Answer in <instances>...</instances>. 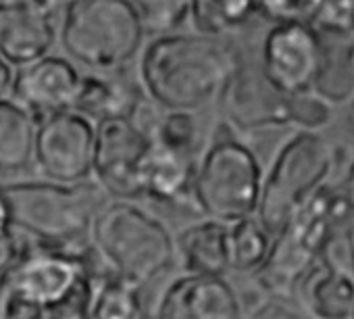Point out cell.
Segmentation results:
<instances>
[{"mask_svg": "<svg viewBox=\"0 0 354 319\" xmlns=\"http://www.w3.org/2000/svg\"><path fill=\"white\" fill-rule=\"evenodd\" d=\"M242 61L225 38L177 32L146 44L140 82L160 109L196 113L221 100Z\"/></svg>", "mask_w": 354, "mask_h": 319, "instance_id": "1", "label": "cell"}, {"mask_svg": "<svg viewBox=\"0 0 354 319\" xmlns=\"http://www.w3.org/2000/svg\"><path fill=\"white\" fill-rule=\"evenodd\" d=\"M352 228V201L339 184H325L273 238L265 265L254 273V284L269 298H292L296 286L319 263L329 238Z\"/></svg>", "mask_w": 354, "mask_h": 319, "instance_id": "2", "label": "cell"}, {"mask_svg": "<svg viewBox=\"0 0 354 319\" xmlns=\"http://www.w3.org/2000/svg\"><path fill=\"white\" fill-rule=\"evenodd\" d=\"M11 207L13 228L36 236L42 246L86 248L92 240V228L106 205V192L96 182L59 184V182H13L5 184ZM86 253V250H84Z\"/></svg>", "mask_w": 354, "mask_h": 319, "instance_id": "3", "label": "cell"}, {"mask_svg": "<svg viewBox=\"0 0 354 319\" xmlns=\"http://www.w3.org/2000/svg\"><path fill=\"white\" fill-rule=\"evenodd\" d=\"M92 246L115 275L146 286L169 271L177 244L169 228L133 201H111L92 228Z\"/></svg>", "mask_w": 354, "mask_h": 319, "instance_id": "4", "label": "cell"}, {"mask_svg": "<svg viewBox=\"0 0 354 319\" xmlns=\"http://www.w3.org/2000/svg\"><path fill=\"white\" fill-rule=\"evenodd\" d=\"M144 32L129 0H73L63 7L65 53L96 73L121 71L140 51Z\"/></svg>", "mask_w": 354, "mask_h": 319, "instance_id": "5", "label": "cell"}, {"mask_svg": "<svg viewBox=\"0 0 354 319\" xmlns=\"http://www.w3.org/2000/svg\"><path fill=\"white\" fill-rule=\"evenodd\" d=\"M337 165V150L323 136L296 131L277 150L265 176L259 221L275 238L290 219L331 182Z\"/></svg>", "mask_w": 354, "mask_h": 319, "instance_id": "6", "label": "cell"}, {"mask_svg": "<svg viewBox=\"0 0 354 319\" xmlns=\"http://www.w3.org/2000/svg\"><path fill=\"white\" fill-rule=\"evenodd\" d=\"M265 174L254 150L234 134L217 136L198 161L192 201L207 217L234 224L257 215Z\"/></svg>", "mask_w": 354, "mask_h": 319, "instance_id": "7", "label": "cell"}, {"mask_svg": "<svg viewBox=\"0 0 354 319\" xmlns=\"http://www.w3.org/2000/svg\"><path fill=\"white\" fill-rule=\"evenodd\" d=\"M69 253L61 248L30 250L5 280L7 296L40 309L53 317L69 311H82L86 284L92 273L90 255Z\"/></svg>", "mask_w": 354, "mask_h": 319, "instance_id": "8", "label": "cell"}, {"mask_svg": "<svg viewBox=\"0 0 354 319\" xmlns=\"http://www.w3.org/2000/svg\"><path fill=\"white\" fill-rule=\"evenodd\" d=\"M96 123L77 111L50 115L38 123L34 158L46 180L80 184L94 176Z\"/></svg>", "mask_w": 354, "mask_h": 319, "instance_id": "9", "label": "cell"}, {"mask_svg": "<svg viewBox=\"0 0 354 319\" xmlns=\"http://www.w3.org/2000/svg\"><path fill=\"white\" fill-rule=\"evenodd\" d=\"M261 69L286 96L313 92L323 65V42L310 24L273 26L261 46Z\"/></svg>", "mask_w": 354, "mask_h": 319, "instance_id": "10", "label": "cell"}, {"mask_svg": "<svg viewBox=\"0 0 354 319\" xmlns=\"http://www.w3.org/2000/svg\"><path fill=\"white\" fill-rule=\"evenodd\" d=\"M304 311L315 319H354V228L335 232L300 284Z\"/></svg>", "mask_w": 354, "mask_h": 319, "instance_id": "11", "label": "cell"}, {"mask_svg": "<svg viewBox=\"0 0 354 319\" xmlns=\"http://www.w3.org/2000/svg\"><path fill=\"white\" fill-rule=\"evenodd\" d=\"M148 138L129 117H115L96 123L94 178L115 201L142 199L140 165L148 150Z\"/></svg>", "mask_w": 354, "mask_h": 319, "instance_id": "12", "label": "cell"}, {"mask_svg": "<svg viewBox=\"0 0 354 319\" xmlns=\"http://www.w3.org/2000/svg\"><path fill=\"white\" fill-rule=\"evenodd\" d=\"M57 3L0 0V57L11 67H28L50 55L57 42Z\"/></svg>", "mask_w": 354, "mask_h": 319, "instance_id": "13", "label": "cell"}, {"mask_svg": "<svg viewBox=\"0 0 354 319\" xmlns=\"http://www.w3.org/2000/svg\"><path fill=\"white\" fill-rule=\"evenodd\" d=\"M219 102L232 129L259 131L290 125V96L267 80L261 63L242 61Z\"/></svg>", "mask_w": 354, "mask_h": 319, "instance_id": "14", "label": "cell"}, {"mask_svg": "<svg viewBox=\"0 0 354 319\" xmlns=\"http://www.w3.org/2000/svg\"><path fill=\"white\" fill-rule=\"evenodd\" d=\"M152 319H244V313L225 277L184 273L165 288Z\"/></svg>", "mask_w": 354, "mask_h": 319, "instance_id": "15", "label": "cell"}, {"mask_svg": "<svg viewBox=\"0 0 354 319\" xmlns=\"http://www.w3.org/2000/svg\"><path fill=\"white\" fill-rule=\"evenodd\" d=\"M84 75L65 57L48 55L15 73L13 100L26 107L36 121L73 111Z\"/></svg>", "mask_w": 354, "mask_h": 319, "instance_id": "16", "label": "cell"}, {"mask_svg": "<svg viewBox=\"0 0 354 319\" xmlns=\"http://www.w3.org/2000/svg\"><path fill=\"white\" fill-rule=\"evenodd\" d=\"M198 161L158 142H150L140 165V190L156 203H182L192 194Z\"/></svg>", "mask_w": 354, "mask_h": 319, "instance_id": "17", "label": "cell"}, {"mask_svg": "<svg viewBox=\"0 0 354 319\" xmlns=\"http://www.w3.org/2000/svg\"><path fill=\"white\" fill-rule=\"evenodd\" d=\"M84 319H150L142 288L115 275L111 269H92L84 304Z\"/></svg>", "mask_w": 354, "mask_h": 319, "instance_id": "18", "label": "cell"}, {"mask_svg": "<svg viewBox=\"0 0 354 319\" xmlns=\"http://www.w3.org/2000/svg\"><path fill=\"white\" fill-rule=\"evenodd\" d=\"M175 244L186 273L225 277V273L232 271L227 224L203 219L182 230Z\"/></svg>", "mask_w": 354, "mask_h": 319, "instance_id": "19", "label": "cell"}, {"mask_svg": "<svg viewBox=\"0 0 354 319\" xmlns=\"http://www.w3.org/2000/svg\"><path fill=\"white\" fill-rule=\"evenodd\" d=\"M138 102L140 96H136V88L125 78L117 75V71L92 73L84 75L73 111L100 123L104 119L129 117Z\"/></svg>", "mask_w": 354, "mask_h": 319, "instance_id": "20", "label": "cell"}, {"mask_svg": "<svg viewBox=\"0 0 354 319\" xmlns=\"http://www.w3.org/2000/svg\"><path fill=\"white\" fill-rule=\"evenodd\" d=\"M323 65L315 92L333 107L354 102V34H319Z\"/></svg>", "mask_w": 354, "mask_h": 319, "instance_id": "21", "label": "cell"}, {"mask_svg": "<svg viewBox=\"0 0 354 319\" xmlns=\"http://www.w3.org/2000/svg\"><path fill=\"white\" fill-rule=\"evenodd\" d=\"M36 117L13 98L0 100V174L26 170L36 152Z\"/></svg>", "mask_w": 354, "mask_h": 319, "instance_id": "22", "label": "cell"}, {"mask_svg": "<svg viewBox=\"0 0 354 319\" xmlns=\"http://www.w3.org/2000/svg\"><path fill=\"white\" fill-rule=\"evenodd\" d=\"M227 236L232 271L254 275L269 257L273 236L265 230L257 215L227 224Z\"/></svg>", "mask_w": 354, "mask_h": 319, "instance_id": "23", "label": "cell"}, {"mask_svg": "<svg viewBox=\"0 0 354 319\" xmlns=\"http://www.w3.org/2000/svg\"><path fill=\"white\" fill-rule=\"evenodd\" d=\"M257 15V3L250 0H196L192 3V24L196 34L223 38L244 28Z\"/></svg>", "mask_w": 354, "mask_h": 319, "instance_id": "24", "label": "cell"}, {"mask_svg": "<svg viewBox=\"0 0 354 319\" xmlns=\"http://www.w3.org/2000/svg\"><path fill=\"white\" fill-rule=\"evenodd\" d=\"M133 5L144 36L152 40L177 34L192 15V3L186 0H138Z\"/></svg>", "mask_w": 354, "mask_h": 319, "instance_id": "25", "label": "cell"}, {"mask_svg": "<svg viewBox=\"0 0 354 319\" xmlns=\"http://www.w3.org/2000/svg\"><path fill=\"white\" fill-rule=\"evenodd\" d=\"M335 107L321 98L315 90L290 96V125H296L300 131L321 134L333 121Z\"/></svg>", "mask_w": 354, "mask_h": 319, "instance_id": "26", "label": "cell"}, {"mask_svg": "<svg viewBox=\"0 0 354 319\" xmlns=\"http://www.w3.org/2000/svg\"><path fill=\"white\" fill-rule=\"evenodd\" d=\"M319 9V0H269L257 3V15L273 26L286 24H313Z\"/></svg>", "mask_w": 354, "mask_h": 319, "instance_id": "27", "label": "cell"}, {"mask_svg": "<svg viewBox=\"0 0 354 319\" xmlns=\"http://www.w3.org/2000/svg\"><path fill=\"white\" fill-rule=\"evenodd\" d=\"M310 26L319 34H354V0H319Z\"/></svg>", "mask_w": 354, "mask_h": 319, "instance_id": "28", "label": "cell"}, {"mask_svg": "<svg viewBox=\"0 0 354 319\" xmlns=\"http://www.w3.org/2000/svg\"><path fill=\"white\" fill-rule=\"evenodd\" d=\"M30 253L24 242L11 230L9 234L0 236V284L7 280V275L15 269V265Z\"/></svg>", "mask_w": 354, "mask_h": 319, "instance_id": "29", "label": "cell"}, {"mask_svg": "<svg viewBox=\"0 0 354 319\" xmlns=\"http://www.w3.org/2000/svg\"><path fill=\"white\" fill-rule=\"evenodd\" d=\"M250 319H308L292 298H267Z\"/></svg>", "mask_w": 354, "mask_h": 319, "instance_id": "30", "label": "cell"}, {"mask_svg": "<svg viewBox=\"0 0 354 319\" xmlns=\"http://www.w3.org/2000/svg\"><path fill=\"white\" fill-rule=\"evenodd\" d=\"M13 230V221H11V207L5 194V184H0V236H5Z\"/></svg>", "mask_w": 354, "mask_h": 319, "instance_id": "31", "label": "cell"}, {"mask_svg": "<svg viewBox=\"0 0 354 319\" xmlns=\"http://www.w3.org/2000/svg\"><path fill=\"white\" fill-rule=\"evenodd\" d=\"M13 82H15V73L13 67L0 57V100L7 98V92H13Z\"/></svg>", "mask_w": 354, "mask_h": 319, "instance_id": "32", "label": "cell"}, {"mask_svg": "<svg viewBox=\"0 0 354 319\" xmlns=\"http://www.w3.org/2000/svg\"><path fill=\"white\" fill-rule=\"evenodd\" d=\"M339 186L344 188V192L348 194V199H350L352 205H354V161L348 165V172H346V176H344V180H342Z\"/></svg>", "mask_w": 354, "mask_h": 319, "instance_id": "33", "label": "cell"}, {"mask_svg": "<svg viewBox=\"0 0 354 319\" xmlns=\"http://www.w3.org/2000/svg\"><path fill=\"white\" fill-rule=\"evenodd\" d=\"M57 319H84V317H82V313L71 311V313H63V315H59Z\"/></svg>", "mask_w": 354, "mask_h": 319, "instance_id": "34", "label": "cell"}, {"mask_svg": "<svg viewBox=\"0 0 354 319\" xmlns=\"http://www.w3.org/2000/svg\"><path fill=\"white\" fill-rule=\"evenodd\" d=\"M3 304H5V282L0 284V315H3Z\"/></svg>", "mask_w": 354, "mask_h": 319, "instance_id": "35", "label": "cell"}, {"mask_svg": "<svg viewBox=\"0 0 354 319\" xmlns=\"http://www.w3.org/2000/svg\"><path fill=\"white\" fill-rule=\"evenodd\" d=\"M350 121H352V125H354V102H352V115H350Z\"/></svg>", "mask_w": 354, "mask_h": 319, "instance_id": "36", "label": "cell"}]
</instances>
